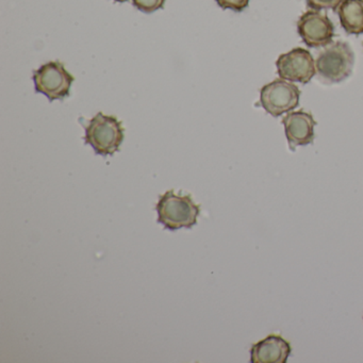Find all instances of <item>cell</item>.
Here are the masks:
<instances>
[{
	"mask_svg": "<svg viewBox=\"0 0 363 363\" xmlns=\"http://www.w3.org/2000/svg\"><path fill=\"white\" fill-rule=\"evenodd\" d=\"M156 210L159 224L172 231L192 228L197 224L201 214V207L193 201L190 195H177L173 190L160 196Z\"/></svg>",
	"mask_w": 363,
	"mask_h": 363,
	"instance_id": "6da1fadb",
	"label": "cell"
},
{
	"mask_svg": "<svg viewBox=\"0 0 363 363\" xmlns=\"http://www.w3.org/2000/svg\"><path fill=\"white\" fill-rule=\"evenodd\" d=\"M84 129V142L101 156L116 154L124 141V128L116 116H105L99 112L89 121Z\"/></svg>",
	"mask_w": 363,
	"mask_h": 363,
	"instance_id": "7a4b0ae2",
	"label": "cell"
},
{
	"mask_svg": "<svg viewBox=\"0 0 363 363\" xmlns=\"http://www.w3.org/2000/svg\"><path fill=\"white\" fill-rule=\"evenodd\" d=\"M354 55L344 42H335L320 52L315 60L316 73L326 84H337L352 75Z\"/></svg>",
	"mask_w": 363,
	"mask_h": 363,
	"instance_id": "3957f363",
	"label": "cell"
},
{
	"mask_svg": "<svg viewBox=\"0 0 363 363\" xmlns=\"http://www.w3.org/2000/svg\"><path fill=\"white\" fill-rule=\"evenodd\" d=\"M74 80V76L65 69L60 61L46 63L33 73L35 91L45 95L50 101L69 96Z\"/></svg>",
	"mask_w": 363,
	"mask_h": 363,
	"instance_id": "277c9868",
	"label": "cell"
},
{
	"mask_svg": "<svg viewBox=\"0 0 363 363\" xmlns=\"http://www.w3.org/2000/svg\"><path fill=\"white\" fill-rule=\"evenodd\" d=\"M301 90L284 79H276L265 84L260 91V105L274 118L298 107Z\"/></svg>",
	"mask_w": 363,
	"mask_h": 363,
	"instance_id": "5b68a950",
	"label": "cell"
},
{
	"mask_svg": "<svg viewBox=\"0 0 363 363\" xmlns=\"http://www.w3.org/2000/svg\"><path fill=\"white\" fill-rule=\"evenodd\" d=\"M277 74L281 79L306 84L316 73L315 61L308 50L297 48L282 54L276 61Z\"/></svg>",
	"mask_w": 363,
	"mask_h": 363,
	"instance_id": "8992f818",
	"label": "cell"
},
{
	"mask_svg": "<svg viewBox=\"0 0 363 363\" xmlns=\"http://www.w3.org/2000/svg\"><path fill=\"white\" fill-rule=\"evenodd\" d=\"M297 33L308 48H324L333 42L335 25L318 11H308L297 22Z\"/></svg>",
	"mask_w": 363,
	"mask_h": 363,
	"instance_id": "52a82bcc",
	"label": "cell"
},
{
	"mask_svg": "<svg viewBox=\"0 0 363 363\" xmlns=\"http://www.w3.org/2000/svg\"><path fill=\"white\" fill-rule=\"evenodd\" d=\"M289 147L292 152L298 146L309 145L314 141V127L318 123L308 112H290L282 118Z\"/></svg>",
	"mask_w": 363,
	"mask_h": 363,
	"instance_id": "ba28073f",
	"label": "cell"
},
{
	"mask_svg": "<svg viewBox=\"0 0 363 363\" xmlns=\"http://www.w3.org/2000/svg\"><path fill=\"white\" fill-rule=\"evenodd\" d=\"M292 352L290 343L280 335H271L250 348L252 363H286Z\"/></svg>",
	"mask_w": 363,
	"mask_h": 363,
	"instance_id": "9c48e42d",
	"label": "cell"
},
{
	"mask_svg": "<svg viewBox=\"0 0 363 363\" xmlns=\"http://www.w3.org/2000/svg\"><path fill=\"white\" fill-rule=\"evenodd\" d=\"M337 16L347 35H362L363 0H343L337 8Z\"/></svg>",
	"mask_w": 363,
	"mask_h": 363,
	"instance_id": "30bf717a",
	"label": "cell"
},
{
	"mask_svg": "<svg viewBox=\"0 0 363 363\" xmlns=\"http://www.w3.org/2000/svg\"><path fill=\"white\" fill-rule=\"evenodd\" d=\"M165 0H133V6L143 13L150 14L163 9Z\"/></svg>",
	"mask_w": 363,
	"mask_h": 363,
	"instance_id": "8fae6325",
	"label": "cell"
},
{
	"mask_svg": "<svg viewBox=\"0 0 363 363\" xmlns=\"http://www.w3.org/2000/svg\"><path fill=\"white\" fill-rule=\"evenodd\" d=\"M343 0H306L308 7L320 11V10H337Z\"/></svg>",
	"mask_w": 363,
	"mask_h": 363,
	"instance_id": "7c38bea8",
	"label": "cell"
},
{
	"mask_svg": "<svg viewBox=\"0 0 363 363\" xmlns=\"http://www.w3.org/2000/svg\"><path fill=\"white\" fill-rule=\"evenodd\" d=\"M222 9H230L235 12H242L250 5V0H216Z\"/></svg>",
	"mask_w": 363,
	"mask_h": 363,
	"instance_id": "4fadbf2b",
	"label": "cell"
},
{
	"mask_svg": "<svg viewBox=\"0 0 363 363\" xmlns=\"http://www.w3.org/2000/svg\"><path fill=\"white\" fill-rule=\"evenodd\" d=\"M114 1H116V3H126L128 0H114Z\"/></svg>",
	"mask_w": 363,
	"mask_h": 363,
	"instance_id": "5bb4252c",
	"label": "cell"
}]
</instances>
